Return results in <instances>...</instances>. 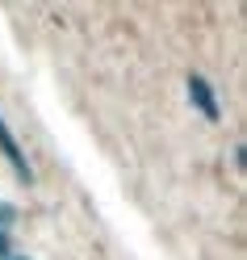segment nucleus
I'll list each match as a JSON object with an SVG mask.
<instances>
[{
	"instance_id": "f257e3e1",
	"label": "nucleus",
	"mask_w": 247,
	"mask_h": 260,
	"mask_svg": "<svg viewBox=\"0 0 247 260\" xmlns=\"http://www.w3.org/2000/svg\"><path fill=\"white\" fill-rule=\"evenodd\" d=\"M0 151H5V159H9V168H13V176H17V181L34 185V172H29L25 155H21V143H17V135H13V130H9L5 113H0Z\"/></svg>"
},
{
	"instance_id": "f03ea898",
	"label": "nucleus",
	"mask_w": 247,
	"mask_h": 260,
	"mask_svg": "<svg viewBox=\"0 0 247 260\" xmlns=\"http://www.w3.org/2000/svg\"><path fill=\"white\" fill-rule=\"evenodd\" d=\"M189 96H193V105L201 109V113H205L209 122H218V118H222V109H218V101H214V88L205 84L201 76H189Z\"/></svg>"
},
{
	"instance_id": "7ed1b4c3",
	"label": "nucleus",
	"mask_w": 247,
	"mask_h": 260,
	"mask_svg": "<svg viewBox=\"0 0 247 260\" xmlns=\"http://www.w3.org/2000/svg\"><path fill=\"white\" fill-rule=\"evenodd\" d=\"M13 222H17V210H13V206H5V202H0V231H5V226H13Z\"/></svg>"
},
{
	"instance_id": "20e7f679",
	"label": "nucleus",
	"mask_w": 247,
	"mask_h": 260,
	"mask_svg": "<svg viewBox=\"0 0 247 260\" xmlns=\"http://www.w3.org/2000/svg\"><path fill=\"white\" fill-rule=\"evenodd\" d=\"M0 260H9V235L0 231Z\"/></svg>"
},
{
	"instance_id": "39448f33",
	"label": "nucleus",
	"mask_w": 247,
	"mask_h": 260,
	"mask_svg": "<svg viewBox=\"0 0 247 260\" xmlns=\"http://www.w3.org/2000/svg\"><path fill=\"white\" fill-rule=\"evenodd\" d=\"M9 260H13V256H9Z\"/></svg>"
}]
</instances>
